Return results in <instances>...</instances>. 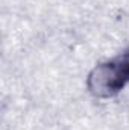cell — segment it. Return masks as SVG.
I'll return each mask as SVG.
<instances>
[{
	"instance_id": "6da1fadb",
	"label": "cell",
	"mask_w": 129,
	"mask_h": 130,
	"mask_svg": "<svg viewBox=\"0 0 129 130\" xmlns=\"http://www.w3.org/2000/svg\"><path fill=\"white\" fill-rule=\"evenodd\" d=\"M129 85V50L96 65L87 79L88 91L97 98H111Z\"/></svg>"
}]
</instances>
